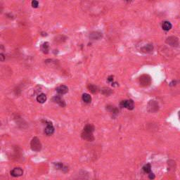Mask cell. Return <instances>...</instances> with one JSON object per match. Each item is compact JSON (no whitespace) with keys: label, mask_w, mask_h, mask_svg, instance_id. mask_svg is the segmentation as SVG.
Returning a JSON list of instances; mask_svg holds the SVG:
<instances>
[{"label":"cell","mask_w":180,"mask_h":180,"mask_svg":"<svg viewBox=\"0 0 180 180\" xmlns=\"http://www.w3.org/2000/svg\"><path fill=\"white\" fill-rule=\"evenodd\" d=\"M30 147L31 149L34 151L38 152L42 149V144H41L40 140L37 137L32 138L30 142Z\"/></svg>","instance_id":"obj_1"},{"label":"cell","mask_w":180,"mask_h":180,"mask_svg":"<svg viewBox=\"0 0 180 180\" xmlns=\"http://www.w3.org/2000/svg\"><path fill=\"white\" fill-rule=\"evenodd\" d=\"M120 106L122 108H127L128 110H132L134 108V102L132 100H124V101H122L120 102Z\"/></svg>","instance_id":"obj_2"},{"label":"cell","mask_w":180,"mask_h":180,"mask_svg":"<svg viewBox=\"0 0 180 180\" xmlns=\"http://www.w3.org/2000/svg\"><path fill=\"white\" fill-rule=\"evenodd\" d=\"M166 42L169 45L172 46V47H177L179 44V42L178 38L174 36L169 37L166 40Z\"/></svg>","instance_id":"obj_3"},{"label":"cell","mask_w":180,"mask_h":180,"mask_svg":"<svg viewBox=\"0 0 180 180\" xmlns=\"http://www.w3.org/2000/svg\"><path fill=\"white\" fill-rule=\"evenodd\" d=\"M148 110L150 112H155L158 110V104L155 101H150L148 104Z\"/></svg>","instance_id":"obj_4"},{"label":"cell","mask_w":180,"mask_h":180,"mask_svg":"<svg viewBox=\"0 0 180 180\" xmlns=\"http://www.w3.org/2000/svg\"><path fill=\"white\" fill-rule=\"evenodd\" d=\"M139 81L140 84H141L142 86H147V85H150V78L148 75H142V76L140 77Z\"/></svg>","instance_id":"obj_5"},{"label":"cell","mask_w":180,"mask_h":180,"mask_svg":"<svg viewBox=\"0 0 180 180\" xmlns=\"http://www.w3.org/2000/svg\"><path fill=\"white\" fill-rule=\"evenodd\" d=\"M23 170L21 167H16L11 171V175L14 177H18L23 175Z\"/></svg>","instance_id":"obj_6"},{"label":"cell","mask_w":180,"mask_h":180,"mask_svg":"<svg viewBox=\"0 0 180 180\" xmlns=\"http://www.w3.org/2000/svg\"><path fill=\"white\" fill-rule=\"evenodd\" d=\"M81 137L83 139L87 140L89 142H92L94 140V137L93 136V133H90V132H82V133L81 134Z\"/></svg>","instance_id":"obj_7"},{"label":"cell","mask_w":180,"mask_h":180,"mask_svg":"<svg viewBox=\"0 0 180 180\" xmlns=\"http://www.w3.org/2000/svg\"><path fill=\"white\" fill-rule=\"evenodd\" d=\"M53 132H54V128H53L52 124L51 123H47V127L45 129V133L47 135H51L53 133Z\"/></svg>","instance_id":"obj_8"},{"label":"cell","mask_w":180,"mask_h":180,"mask_svg":"<svg viewBox=\"0 0 180 180\" xmlns=\"http://www.w3.org/2000/svg\"><path fill=\"white\" fill-rule=\"evenodd\" d=\"M52 100H53V102H55V103L58 104L60 106H61V107H64V106H66V103L64 101V100L61 97L59 96H54V97L52 99Z\"/></svg>","instance_id":"obj_9"},{"label":"cell","mask_w":180,"mask_h":180,"mask_svg":"<svg viewBox=\"0 0 180 180\" xmlns=\"http://www.w3.org/2000/svg\"><path fill=\"white\" fill-rule=\"evenodd\" d=\"M68 88L66 85H61L59 87H58L56 88V91L59 94H65L68 92Z\"/></svg>","instance_id":"obj_10"},{"label":"cell","mask_w":180,"mask_h":180,"mask_svg":"<svg viewBox=\"0 0 180 180\" xmlns=\"http://www.w3.org/2000/svg\"><path fill=\"white\" fill-rule=\"evenodd\" d=\"M37 101L40 103V104H43L47 101V96L45 94H40V95L37 96Z\"/></svg>","instance_id":"obj_11"},{"label":"cell","mask_w":180,"mask_h":180,"mask_svg":"<svg viewBox=\"0 0 180 180\" xmlns=\"http://www.w3.org/2000/svg\"><path fill=\"white\" fill-rule=\"evenodd\" d=\"M172 24L168 21L163 22V26H162L163 29L164 30H165V31H168V30H169L172 28Z\"/></svg>","instance_id":"obj_12"},{"label":"cell","mask_w":180,"mask_h":180,"mask_svg":"<svg viewBox=\"0 0 180 180\" xmlns=\"http://www.w3.org/2000/svg\"><path fill=\"white\" fill-rule=\"evenodd\" d=\"M83 131L86 132H90V133H93V132L94 131V127L92 125H87L84 127Z\"/></svg>","instance_id":"obj_13"},{"label":"cell","mask_w":180,"mask_h":180,"mask_svg":"<svg viewBox=\"0 0 180 180\" xmlns=\"http://www.w3.org/2000/svg\"><path fill=\"white\" fill-rule=\"evenodd\" d=\"M82 100L85 103L89 104V103H90L91 101V96L88 94H84L82 95Z\"/></svg>","instance_id":"obj_14"},{"label":"cell","mask_w":180,"mask_h":180,"mask_svg":"<svg viewBox=\"0 0 180 180\" xmlns=\"http://www.w3.org/2000/svg\"><path fill=\"white\" fill-rule=\"evenodd\" d=\"M49 43L48 42L44 43V44L42 45V47H41V49H42V51H43V53H48V51H49Z\"/></svg>","instance_id":"obj_15"},{"label":"cell","mask_w":180,"mask_h":180,"mask_svg":"<svg viewBox=\"0 0 180 180\" xmlns=\"http://www.w3.org/2000/svg\"><path fill=\"white\" fill-rule=\"evenodd\" d=\"M143 170H144L146 173H150L151 172V166L149 163L146 164L143 167Z\"/></svg>","instance_id":"obj_16"},{"label":"cell","mask_w":180,"mask_h":180,"mask_svg":"<svg viewBox=\"0 0 180 180\" xmlns=\"http://www.w3.org/2000/svg\"><path fill=\"white\" fill-rule=\"evenodd\" d=\"M88 89H89V91H91L92 93H96L98 91L97 87H96L95 85H89L88 86Z\"/></svg>","instance_id":"obj_17"},{"label":"cell","mask_w":180,"mask_h":180,"mask_svg":"<svg viewBox=\"0 0 180 180\" xmlns=\"http://www.w3.org/2000/svg\"><path fill=\"white\" fill-rule=\"evenodd\" d=\"M106 109L108 110V111H110V113H115V114H117L118 113V109H117L116 108H115L114 106H108L107 108H106Z\"/></svg>","instance_id":"obj_18"},{"label":"cell","mask_w":180,"mask_h":180,"mask_svg":"<svg viewBox=\"0 0 180 180\" xmlns=\"http://www.w3.org/2000/svg\"><path fill=\"white\" fill-rule=\"evenodd\" d=\"M153 49V46L150 45H148L146 47H144L142 50L144 51H150Z\"/></svg>","instance_id":"obj_19"},{"label":"cell","mask_w":180,"mask_h":180,"mask_svg":"<svg viewBox=\"0 0 180 180\" xmlns=\"http://www.w3.org/2000/svg\"><path fill=\"white\" fill-rule=\"evenodd\" d=\"M54 165H55V167L57 168L58 169H63L64 170V165H63V164L61 163H54Z\"/></svg>","instance_id":"obj_20"},{"label":"cell","mask_w":180,"mask_h":180,"mask_svg":"<svg viewBox=\"0 0 180 180\" xmlns=\"http://www.w3.org/2000/svg\"><path fill=\"white\" fill-rule=\"evenodd\" d=\"M105 90H103V94H105V95L106 96H108L110 95V94L112 93V91H111V89H108V88H107V89H104Z\"/></svg>","instance_id":"obj_21"},{"label":"cell","mask_w":180,"mask_h":180,"mask_svg":"<svg viewBox=\"0 0 180 180\" xmlns=\"http://www.w3.org/2000/svg\"><path fill=\"white\" fill-rule=\"evenodd\" d=\"M39 6V2H37V1H35V0H34V1H32V7H33V8H37Z\"/></svg>","instance_id":"obj_22"},{"label":"cell","mask_w":180,"mask_h":180,"mask_svg":"<svg viewBox=\"0 0 180 180\" xmlns=\"http://www.w3.org/2000/svg\"><path fill=\"white\" fill-rule=\"evenodd\" d=\"M148 177H149L150 179H153L155 178V174L153 173V172H150V173H149V174H148Z\"/></svg>","instance_id":"obj_23"},{"label":"cell","mask_w":180,"mask_h":180,"mask_svg":"<svg viewBox=\"0 0 180 180\" xmlns=\"http://www.w3.org/2000/svg\"><path fill=\"white\" fill-rule=\"evenodd\" d=\"M112 78H113V76L109 77H108V81H110V82H111V81L113 80V79H112Z\"/></svg>","instance_id":"obj_24"},{"label":"cell","mask_w":180,"mask_h":180,"mask_svg":"<svg viewBox=\"0 0 180 180\" xmlns=\"http://www.w3.org/2000/svg\"><path fill=\"white\" fill-rule=\"evenodd\" d=\"M0 56H1V58H2V59H1V61H4V55H3L2 53H1Z\"/></svg>","instance_id":"obj_25"},{"label":"cell","mask_w":180,"mask_h":180,"mask_svg":"<svg viewBox=\"0 0 180 180\" xmlns=\"http://www.w3.org/2000/svg\"><path fill=\"white\" fill-rule=\"evenodd\" d=\"M179 120H180V110H179Z\"/></svg>","instance_id":"obj_26"}]
</instances>
